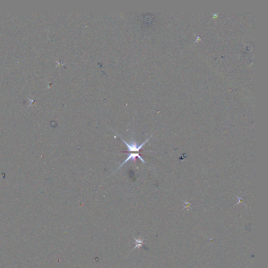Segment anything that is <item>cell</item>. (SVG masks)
Listing matches in <instances>:
<instances>
[{
    "label": "cell",
    "instance_id": "cell-1",
    "mask_svg": "<svg viewBox=\"0 0 268 268\" xmlns=\"http://www.w3.org/2000/svg\"><path fill=\"white\" fill-rule=\"evenodd\" d=\"M151 137H152V136L150 138H149L147 140H146L145 142H143L142 144H141L140 145H138L136 143V142L135 141H131L130 143H127L125 140H124L122 138L120 137V138L122 140V141L125 143L126 146H127V147L128 148V150L127 151L124 152H140V150L142 149L143 145H145V143L150 139V138Z\"/></svg>",
    "mask_w": 268,
    "mask_h": 268
},
{
    "label": "cell",
    "instance_id": "cell-2",
    "mask_svg": "<svg viewBox=\"0 0 268 268\" xmlns=\"http://www.w3.org/2000/svg\"><path fill=\"white\" fill-rule=\"evenodd\" d=\"M138 158L140 159V160L143 162V163H145V161L143 160V159L142 158L141 156H140V154H139V153H130V154L128 155V157L127 158V159H126L125 160V161L123 162L122 164L117 168V170H118L122 166H123V165L125 164L126 162H127L128 161H134V162H136V158Z\"/></svg>",
    "mask_w": 268,
    "mask_h": 268
}]
</instances>
